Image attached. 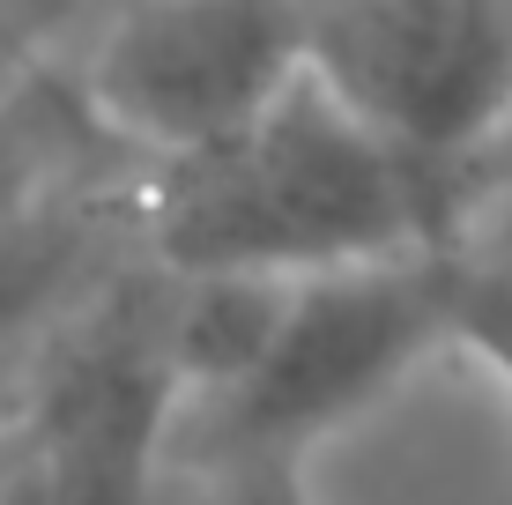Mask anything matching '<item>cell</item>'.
<instances>
[{
    "mask_svg": "<svg viewBox=\"0 0 512 505\" xmlns=\"http://www.w3.org/2000/svg\"><path fill=\"white\" fill-rule=\"evenodd\" d=\"M490 156L438 164L364 127L312 67L238 134L156 156L134 179L141 253L164 268L320 275L349 260L431 253L475 231Z\"/></svg>",
    "mask_w": 512,
    "mask_h": 505,
    "instance_id": "cell-1",
    "label": "cell"
},
{
    "mask_svg": "<svg viewBox=\"0 0 512 505\" xmlns=\"http://www.w3.org/2000/svg\"><path fill=\"white\" fill-rule=\"evenodd\" d=\"M179 409L164 268L141 253L30 350L15 409L23 505H164Z\"/></svg>",
    "mask_w": 512,
    "mask_h": 505,
    "instance_id": "cell-2",
    "label": "cell"
},
{
    "mask_svg": "<svg viewBox=\"0 0 512 505\" xmlns=\"http://www.w3.org/2000/svg\"><path fill=\"white\" fill-rule=\"evenodd\" d=\"M431 350H446L438 246L297 275L253 372L216 402L179 409L171 468L208 454H245V446L312 454L334 424H349L379 394H394Z\"/></svg>",
    "mask_w": 512,
    "mask_h": 505,
    "instance_id": "cell-3",
    "label": "cell"
},
{
    "mask_svg": "<svg viewBox=\"0 0 512 505\" xmlns=\"http://www.w3.org/2000/svg\"><path fill=\"white\" fill-rule=\"evenodd\" d=\"M305 67V0H119L82 60V97L127 156L208 149Z\"/></svg>",
    "mask_w": 512,
    "mask_h": 505,
    "instance_id": "cell-4",
    "label": "cell"
},
{
    "mask_svg": "<svg viewBox=\"0 0 512 505\" xmlns=\"http://www.w3.org/2000/svg\"><path fill=\"white\" fill-rule=\"evenodd\" d=\"M305 67L409 156L468 164L512 134V0H312Z\"/></svg>",
    "mask_w": 512,
    "mask_h": 505,
    "instance_id": "cell-5",
    "label": "cell"
},
{
    "mask_svg": "<svg viewBox=\"0 0 512 505\" xmlns=\"http://www.w3.org/2000/svg\"><path fill=\"white\" fill-rule=\"evenodd\" d=\"M141 260L134 186H67L0 201V350H30L97 283Z\"/></svg>",
    "mask_w": 512,
    "mask_h": 505,
    "instance_id": "cell-6",
    "label": "cell"
},
{
    "mask_svg": "<svg viewBox=\"0 0 512 505\" xmlns=\"http://www.w3.org/2000/svg\"><path fill=\"white\" fill-rule=\"evenodd\" d=\"M438 298H446V342L483 357L512 387V231H468L438 246Z\"/></svg>",
    "mask_w": 512,
    "mask_h": 505,
    "instance_id": "cell-7",
    "label": "cell"
},
{
    "mask_svg": "<svg viewBox=\"0 0 512 505\" xmlns=\"http://www.w3.org/2000/svg\"><path fill=\"white\" fill-rule=\"evenodd\" d=\"M164 505H320L312 498V454L297 446H245L171 468Z\"/></svg>",
    "mask_w": 512,
    "mask_h": 505,
    "instance_id": "cell-8",
    "label": "cell"
},
{
    "mask_svg": "<svg viewBox=\"0 0 512 505\" xmlns=\"http://www.w3.org/2000/svg\"><path fill=\"white\" fill-rule=\"evenodd\" d=\"M23 67H30V23L8 8V0H0V97L23 82Z\"/></svg>",
    "mask_w": 512,
    "mask_h": 505,
    "instance_id": "cell-9",
    "label": "cell"
},
{
    "mask_svg": "<svg viewBox=\"0 0 512 505\" xmlns=\"http://www.w3.org/2000/svg\"><path fill=\"white\" fill-rule=\"evenodd\" d=\"M38 350V342H30ZM30 350H0V424H15L23 409V372H30Z\"/></svg>",
    "mask_w": 512,
    "mask_h": 505,
    "instance_id": "cell-10",
    "label": "cell"
},
{
    "mask_svg": "<svg viewBox=\"0 0 512 505\" xmlns=\"http://www.w3.org/2000/svg\"><path fill=\"white\" fill-rule=\"evenodd\" d=\"M15 15H23L30 30L38 23H60V15H90V8H119V0H8Z\"/></svg>",
    "mask_w": 512,
    "mask_h": 505,
    "instance_id": "cell-11",
    "label": "cell"
},
{
    "mask_svg": "<svg viewBox=\"0 0 512 505\" xmlns=\"http://www.w3.org/2000/svg\"><path fill=\"white\" fill-rule=\"evenodd\" d=\"M0 505H23V454H15V424H0Z\"/></svg>",
    "mask_w": 512,
    "mask_h": 505,
    "instance_id": "cell-12",
    "label": "cell"
}]
</instances>
